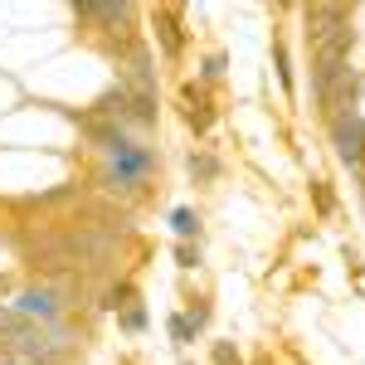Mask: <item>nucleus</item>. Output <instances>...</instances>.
I'll use <instances>...</instances> for the list:
<instances>
[{
  "label": "nucleus",
  "instance_id": "obj_1",
  "mask_svg": "<svg viewBox=\"0 0 365 365\" xmlns=\"http://www.w3.org/2000/svg\"><path fill=\"white\" fill-rule=\"evenodd\" d=\"M156 151L151 146H141L132 141L127 151H113V156H103V166H98V185L108 190V195H146V185L156 180Z\"/></svg>",
  "mask_w": 365,
  "mask_h": 365
},
{
  "label": "nucleus",
  "instance_id": "obj_2",
  "mask_svg": "<svg viewBox=\"0 0 365 365\" xmlns=\"http://www.w3.org/2000/svg\"><path fill=\"white\" fill-rule=\"evenodd\" d=\"M63 307H68L63 292L49 287V282H39V287H20V292L5 302V312H15V317H25V322H58Z\"/></svg>",
  "mask_w": 365,
  "mask_h": 365
},
{
  "label": "nucleus",
  "instance_id": "obj_3",
  "mask_svg": "<svg viewBox=\"0 0 365 365\" xmlns=\"http://www.w3.org/2000/svg\"><path fill=\"white\" fill-rule=\"evenodd\" d=\"M180 20H185L180 5H161V10H156V39H161L166 58H180V49H185V29H180Z\"/></svg>",
  "mask_w": 365,
  "mask_h": 365
},
{
  "label": "nucleus",
  "instance_id": "obj_4",
  "mask_svg": "<svg viewBox=\"0 0 365 365\" xmlns=\"http://www.w3.org/2000/svg\"><path fill=\"white\" fill-rule=\"evenodd\" d=\"M180 113H185V122H190V132H200V137L215 127V108H210V98H205V88H200V83L180 88Z\"/></svg>",
  "mask_w": 365,
  "mask_h": 365
},
{
  "label": "nucleus",
  "instance_id": "obj_5",
  "mask_svg": "<svg viewBox=\"0 0 365 365\" xmlns=\"http://www.w3.org/2000/svg\"><path fill=\"white\" fill-rule=\"evenodd\" d=\"M73 15L88 25H117V20H132V5H73Z\"/></svg>",
  "mask_w": 365,
  "mask_h": 365
},
{
  "label": "nucleus",
  "instance_id": "obj_6",
  "mask_svg": "<svg viewBox=\"0 0 365 365\" xmlns=\"http://www.w3.org/2000/svg\"><path fill=\"white\" fill-rule=\"evenodd\" d=\"M205 322H210V307L180 312V317H170V336H175V341H190V336L200 331V327H205Z\"/></svg>",
  "mask_w": 365,
  "mask_h": 365
},
{
  "label": "nucleus",
  "instance_id": "obj_7",
  "mask_svg": "<svg viewBox=\"0 0 365 365\" xmlns=\"http://www.w3.org/2000/svg\"><path fill=\"white\" fill-rule=\"evenodd\" d=\"M170 225H175V234H180V239H190V234H200V220H195V210H185V205H180V210L170 215Z\"/></svg>",
  "mask_w": 365,
  "mask_h": 365
},
{
  "label": "nucleus",
  "instance_id": "obj_8",
  "mask_svg": "<svg viewBox=\"0 0 365 365\" xmlns=\"http://www.w3.org/2000/svg\"><path fill=\"white\" fill-rule=\"evenodd\" d=\"M273 58H278V78H282V88H292V68H287V49H282V39L273 44Z\"/></svg>",
  "mask_w": 365,
  "mask_h": 365
},
{
  "label": "nucleus",
  "instance_id": "obj_9",
  "mask_svg": "<svg viewBox=\"0 0 365 365\" xmlns=\"http://www.w3.org/2000/svg\"><path fill=\"white\" fill-rule=\"evenodd\" d=\"M190 170H195L200 180H210V175H215L220 166H215V156H190Z\"/></svg>",
  "mask_w": 365,
  "mask_h": 365
},
{
  "label": "nucleus",
  "instance_id": "obj_10",
  "mask_svg": "<svg viewBox=\"0 0 365 365\" xmlns=\"http://www.w3.org/2000/svg\"><path fill=\"white\" fill-rule=\"evenodd\" d=\"M215 365H244V361H239V351H234L229 341H220V346H215Z\"/></svg>",
  "mask_w": 365,
  "mask_h": 365
},
{
  "label": "nucleus",
  "instance_id": "obj_11",
  "mask_svg": "<svg viewBox=\"0 0 365 365\" xmlns=\"http://www.w3.org/2000/svg\"><path fill=\"white\" fill-rule=\"evenodd\" d=\"M220 73H225V54H210L205 58V83H215Z\"/></svg>",
  "mask_w": 365,
  "mask_h": 365
},
{
  "label": "nucleus",
  "instance_id": "obj_12",
  "mask_svg": "<svg viewBox=\"0 0 365 365\" xmlns=\"http://www.w3.org/2000/svg\"><path fill=\"white\" fill-rule=\"evenodd\" d=\"M317 210H322V215L331 210V190H327V180H317Z\"/></svg>",
  "mask_w": 365,
  "mask_h": 365
},
{
  "label": "nucleus",
  "instance_id": "obj_13",
  "mask_svg": "<svg viewBox=\"0 0 365 365\" xmlns=\"http://www.w3.org/2000/svg\"><path fill=\"white\" fill-rule=\"evenodd\" d=\"M200 263V249H190V244H180V268H195Z\"/></svg>",
  "mask_w": 365,
  "mask_h": 365
},
{
  "label": "nucleus",
  "instance_id": "obj_14",
  "mask_svg": "<svg viewBox=\"0 0 365 365\" xmlns=\"http://www.w3.org/2000/svg\"><path fill=\"white\" fill-rule=\"evenodd\" d=\"M122 322H127V327H132V331H137L141 322H146V312H141V307H127V317H122Z\"/></svg>",
  "mask_w": 365,
  "mask_h": 365
},
{
  "label": "nucleus",
  "instance_id": "obj_15",
  "mask_svg": "<svg viewBox=\"0 0 365 365\" xmlns=\"http://www.w3.org/2000/svg\"><path fill=\"white\" fill-rule=\"evenodd\" d=\"M0 365H34V361H29V356H15V351H5V356H0Z\"/></svg>",
  "mask_w": 365,
  "mask_h": 365
}]
</instances>
